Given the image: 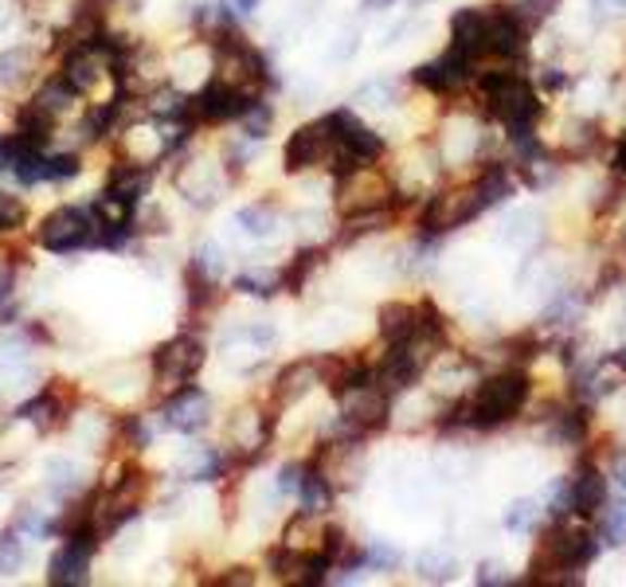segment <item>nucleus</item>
I'll use <instances>...</instances> for the list:
<instances>
[{
  "instance_id": "obj_46",
  "label": "nucleus",
  "mask_w": 626,
  "mask_h": 587,
  "mask_svg": "<svg viewBox=\"0 0 626 587\" xmlns=\"http://www.w3.org/2000/svg\"><path fill=\"white\" fill-rule=\"evenodd\" d=\"M12 525L20 528V537H24V533H32V537H48V533H51L48 517H43L39 509H20V513H16V521H12Z\"/></svg>"
},
{
  "instance_id": "obj_10",
  "label": "nucleus",
  "mask_w": 626,
  "mask_h": 587,
  "mask_svg": "<svg viewBox=\"0 0 626 587\" xmlns=\"http://www.w3.org/2000/svg\"><path fill=\"white\" fill-rule=\"evenodd\" d=\"M337 153V141H333V129L325 117L310 122V126H298L290 134L283 149V161H286V173H310V168H322L325 161H333Z\"/></svg>"
},
{
  "instance_id": "obj_62",
  "label": "nucleus",
  "mask_w": 626,
  "mask_h": 587,
  "mask_svg": "<svg viewBox=\"0 0 626 587\" xmlns=\"http://www.w3.org/2000/svg\"><path fill=\"white\" fill-rule=\"evenodd\" d=\"M623 251H626V227H623Z\"/></svg>"
},
{
  "instance_id": "obj_1",
  "label": "nucleus",
  "mask_w": 626,
  "mask_h": 587,
  "mask_svg": "<svg viewBox=\"0 0 626 587\" xmlns=\"http://www.w3.org/2000/svg\"><path fill=\"white\" fill-rule=\"evenodd\" d=\"M528 396H533V380L528 372L509 364V369L489 372L486 380L474 384V388L454 400L442 411V427H466V430H498L509 420H517L525 411Z\"/></svg>"
},
{
  "instance_id": "obj_11",
  "label": "nucleus",
  "mask_w": 626,
  "mask_h": 587,
  "mask_svg": "<svg viewBox=\"0 0 626 587\" xmlns=\"http://www.w3.org/2000/svg\"><path fill=\"white\" fill-rule=\"evenodd\" d=\"M254 98H263V95H251V90H243V87H231V83H224V78L215 75L212 83H204V90L192 98L196 122H204V126L239 122V117L251 110Z\"/></svg>"
},
{
  "instance_id": "obj_59",
  "label": "nucleus",
  "mask_w": 626,
  "mask_h": 587,
  "mask_svg": "<svg viewBox=\"0 0 626 587\" xmlns=\"http://www.w3.org/2000/svg\"><path fill=\"white\" fill-rule=\"evenodd\" d=\"M611 361H615V364H618V372H623V376H626V345H623V349L611 352Z\"/></svg>"
},
{
  "instance_id": "obj_32",
  "label": "nucleus",
  "mask_w": 626,
  "mask_h": 587,
  "mask_svg": "<svg viewBox=\"0 0 626 587\" xmlns=\"http://www.w3.org/2000/svg\"><path fill=\"white\" fill-rule=\"evenodd\" d=\"M117 117H122V95H114L110 102H98V107H90L87 122H83V129H87L90 141H102V137L114 134Z\"/></svg>"
},
{
  "instance_id": "obj_25",
  "label": "nucleus",
  "mask_w": 626,
  "mask_h": 587,
  "mask_svg": "<svg viewBox=\"0 0 626 587\" xmlns=\"http://www.w3.org/2000/svg\"><path fill=\"white\" fill-rule=\"evenodd\" d=\"M333 501H337V486H333L322 470L310 462V466H305L302 489H298V505H302L305 513H317V517H325V513L333 509Z\"/></svg>"
},
{
  "instance_id": "obj_19",
  "label": "nucleus",
  "mask_w": 626,
  "mask_h": 587,
  "mask_svg": "<svg viewBox=\"0 0 626 587\" xmlns=\"http://www.w3.org/2000/svg\"><path fill=\"white\" fill-rule=\"evenodd\" d=\"M317 384H322V357L293 361V364H286L278 376H274V400H278V403H298V400H305Z\"/></svg>"
},
{
  "instance_id": "obj_18",
  "label": "nucleus",
  "mask_w": 626,
  "mask_h": 587,
  "mask_svg": "<svg viewBox=\"0 0 626 587\" xmlns=\"http://www.w3.org/2000/svg\"><path fill=\"white\" fill-rule=\"evenodd\" d=\"M567 482H572V517L596 521L606 509V474L591 459H579Z\"/></svg>"
},
{
  "instance_id": "obj_21",
  "label": "nucleus",
  "mask_w": 626,
  "mask_h": 587,
  "mask_svg": "<svg viewBox=\"0 0 626 587\" xmlns=\"http://www.w3.org/2000/svg\"><path fill=\"white\" fill-rule=\"evenodd\" d=\"M102 67H110V59L102 55V48H95V43H90V48H71L67 59H63V71H59V75L67 78L78 95H87V90H95Z\"/></svg>"
},
{
  "instance_id": "obj_45",
  "label": "nucleus",
  "mask_w": 626,
  "mask_h": 587,
  "mask_svg": "<svg viewBox=\"0 0 626 587\" xmlns=\"http://www.w3.org/2000/svg\"><path fill=\"white\" fill-rule=\"evenodd\" d=\"M192 266H196V271L212 274V278H220V274H224V266H227V259H224V251H220L215 243H204L200 251H196Z\"/></svg>"
},
{
  "instance_id": "obj_37",
  "label": "nucleus",
  "mask_w": 626,
  "mask_h": 587,
  "mask_svg": "<svg viewBox=\"0 0 626 587\" xmlns=\"http://www.w3.org/2000/svg\"><path fill=\"white\" fill-rule=\"evenodd\" d=\"M599 540H603V548H618L626 540V501L606 505L599 513Z\"/></svg>"
},
{
  "instance_id": "obj_60",
  "label": "nucleus",
  "mask_w": 626,
  "mask_h": 587,
  "mask_svg": "<svg viewBox=\"0 0 626 587\" xmlns=\"http://www.w3.org/2000/svg\"><path fill=\"white\" fill-rule=\"evenodd\" d=\"M259 4H263V0H235V9L239 12H254Z\"/></svg>"
},
{
  "instance_id": "obj_27",
  "label": "nucleus",
  "mask_w": 626,
  "mask_h": 587,
  "mask_svg": "<svg viewBox=\"0 0 626 587\" xmlns=\"http://www.w3.org/2000/svg\"><path fill=\"white\" fill-rule=\"evenodd\" d=\"M603 146V129L591 117H572L564 122V153L572 161H584V157H596V149Z\"/></svg>"
},
{
  "instance_id": "obj_51",
  "label": "nucleus",
  "mask_w": 626,
  "mask_h": 587,
  "mask_svg": "<svg viewBox=\"0 0 626 587\" xmlns=\"http://www.w3.org/2000/svg\"><path fill=\"white\" fill-rule=\"evenodd\" d=\"M474 579L486 587H505L509 584V572L501 564H481L478 572H474Z\"/></svg>"
},
{
  "instance_id": "obj_35",
  "label": "nucleus",
  "mask_w": 626,
  "mask_h": 587,
  "mask_svg": "<svg viewBox=\"0 0 626 587\" xmlns=\"http://www.w3.org/2000/svg\"><path fill=\"white\" fill-rule=\"evenodd\" d=\"M75 98H78V90L71 87V83H67V78H63V75L48 78V83H43V87L36 90V102H39V107H48L55 117L63 114V110H67L71 102H75Z\"/></svg>"
},
{
  "instance_id": "obj_15",
  "label": "nucleus",
  "mask_w": 626,
  "mask_h": 587,
  "mask_svg": "<svg viewBox=\"0 0 626 587\" xmlns=\"http://www.w3.org/2000/svg\"><path fill=\"white\" fill-rule=\"evenodd\" d=\"M528 55V28L513 4H489V59L521 63Z\"/></svg>"
},
{
  "instance_id": "obj_33",
  "label": "nucleus",
  "mask_w": 626,
  "mask_h": 587,
  "mask_svg": "<svg viewBox=\"0 0 626 587\" xmlns=\"http://www.w3.org/2000/svg\"><path fill=\"white\" fill-rule=\"evenodd\" d=\"M239 227H243L247 235H254V239H266V235H274V227H278V208L274 204H247L239 208Z\"/></svg>"
},
{
  "instance_id": "obj_7",
  "label": "nucleus",
  "mask_w": 626,
  "mask_h": 587,
  "mask_svg": "<svg viewBox=\"0 0 626 587\" xmlns=\"http://www.w3.org/2000/svg\"><path fill=\"white\" fill-rule=\"evenodd\" d=\"M204 341L196 333H176L173 341H165L153 352V380L161 391H180L196 380V372L204 369Z\"/></svg>"
},
{
  "instance_id": "obj_40",
  "label": "nucleus",
  "mask_w": 626,
  "mask_h": 587,
  "mask_svg": "<svg viewBox=\"0 0 626 587\" xmlns=\"http://www.w3.org/2000/svg\"><path fill=\"white\" fill-rule=\"evenodd\" d=\"M544 513H548V521L572 517V482L552 478V486H548V494H544Z\"/></svg>"
},
{
  "instance_id": "obj_57",
  "label": "nucleus",
  "mask_w": 626,
  "mask_h": 587,
  "mask_svg": "<svg viewBox=\"0 0 626 587\" xmlns=\"http://www.w3.org/2000/svg\"><path fill=\"white\" fill-rule=\"evenodd\" d=\"M12 305V271H0V310Z\"/></svg>"
},
{
  "instance_id": "obj_23",
  "label": "nucleus",
  "mask_w": 626,
  "mask_h": 587,
  "mask_svg": "<svg viewBox=\"0 0 626 587\" xmlns=\"http://www.w3.org/2000/svg\"><path fill=\"white\" fill-rule=\"evenodd\" d=\"M474 188H478L481 212H489V208L505 204L509 196L517 192V180H513L509 165H498V161H489V165L481 168L478 176H474Z\"/></svg>"
},
{
  "instance_id": "obj_4",
  "label": "nucleus",
  "mask_w": 626,
  "mask_h": 587,
  "mask_svg": "<svg viewBox=\"0 0 626 587\" xmlns=\"http://www.w3.org/2000/svg\"><path fill=\"white\" fill-rule=\"evenodd\" d=\"M212 51H215V75L231 83V87H243L251 95H263V87H271V67H266V59L259 48H251L239 32L224 39H212Z\"/></svg>"
},
{
  "instance_id": "obj_13",
  "label": "nucleus",
  "mask_w": 626,
  "mask_h": 587,
  "mask_svg": "<svg viewBox=\"0 0 626 587\" xmlns=\"http://www.w3.org/2000/svg\"><path fill=\"white\" fill-rule=\"evenodd\" d=\"M411 78H415L423 90H430V95H459L470 78H474V63H470L466 55H459L454 48H447L442 55H435L430 63L411 71Z\"/></svg>"
},
{
  "instance_id": "obj_3",
  "label": "nucleus",
  "mask_w": 626,
  "mask_h": 587,
  "mask_svg": "<svg viewBox=\"0 0 626 587\" xmlns=\"http://www.w3.org/2000/svg\"><path fill=\"white\" fill-rule=\"evenodd\" d=\"M478 95H481V110H486L489 122H498V126H505V129L537 126L540 114H544V102H540L537 87H533L521 71H505V67L481 71Z\"/></svg>"
},
{
  "instance_id": "obj_9",
  "label": "nucleus",
  "mask_w": 626,
  "mask_h": 587,
  "mask_svg": "<svg viewBox=\"0 0 626 587\" xmlns=\"http://www.w3.org/2000/svg\"><path fill=\"white\" fill-rule=\"evenodd\" d=\"M337 403H341V423L352 430V435L380 430V427H388V420H391V396L376 384V376L352 384L349 391L337 396Z\"/></svg>"
},
{
  "instance_id": "obj_58",
  "label": "nucleus",
  "mask_w": 626,
  "mask_h": 587,
  "mask_svg": "<svg viewBox=\"0 0 626 587\" xmlns=\"http://www.w3.org/2000/svg\"><path fill=\"white\" fill-rule=\"evenodd\" d=\"M611 478H615V486H618V498L626 501V454L611 466Z\"/></svg>"
},
{
  "instance_id": "obj_12",
  "label": "nucleus",
  "mask_w": 626,
  "mask_h": 587,
  "mask_svg": "<svg viewBox=\"0 0 626 587\" xmlns=\"http://www.w3.org/2000/svg\"><path fill=\"white\" fill-rule=\"evenodd\" d=\"M325 122H329L337 149H345L349 157H356V161H364V165H372V161H380V157H384V137L376 134V129L364 126L361 117L352 114L349 107L329 110V114H325Z\"/></svg>"
},
{
  "instance_id": "obj_41",
  "label": "nucleus",
  "mask_w": 626,
  "mask_h": 587,
  "mask_svg": "<svg viewBox=\"0 0 626 587\" xmlns=\"http://www.w3.org/2000/svg\"><path fill=\"white\" fill-rule=\"evenodd\" d=\"M24 564V540H20V528H4L0 533V576H12Z\"/></svg>"
},
{
  "instance_id": "obj_34",
  "label": "nucleus",
  "mask_w": 626,
  "mask_h": 587,
  "mask_svg": "<svg viewBox=\"0 0 626 587\" xmlns=\"http://www.w3.org/2000/svg\"><path fill=\"white\" fill-rule=\"evenodd\" d=\"M540 501L533 498H517L505 505V517H501V525L509 528V533H537V521H540Z\"/></svg>"
},
{
  "instance_id": "obj_8",
  "label": "nucleus",
  "mask_w": 626,
  "mask_h": 587,
  "mask_svg": "<svg viewBox=\"0 0 626 587\" xmlns=\"http://www.w3.org/2000/svg\"><path fill=\"white\" fill-rule=\"evenodd\" d=\"M39 247L51 254H71L83 247L98 243V224L90 208H55V212L39 224Z\"/></svg>"
},
{
  "instance_id": "obj_29",
  "label": "nucleus",
  "mask_w": 626,
  "mask_h": 587,
  "mask_svg": "<svg viewBox=\"0 0 626 587\" xmlns=\"http://www.w3.org/2000/svg\"><path fill=\"white\" fill-rule=\"evenodd\" d=\"M322 259H325V254L317 251V247H305V251L293 254L290 263L283 266V290L302 294L305 283L313 278V271H322Z\"/></svg>"
},
{
  "instance_id": "obj_16",
  "label": "nucleus",
  "mask_w": 626,
  "mask_h": 587,
  "mask_svg": "<svg viewBox=\"0 0 626 587\" xmlns=\"http://www.w3.org/2000/svg\"><path fill=\"white\" fill-rule=\"evenodd\" d=\"M274 439V415L259 408H239L227 423V447L243 459H259Z\"/></svg>"
},
{
  "instance_id": "obj_63",
  "label": "nucleus",
  "mask_w": 626,
  "mask_h": 587,
  "mask_svg": "<svg viewBox=\"0 0 626 587\" xmlns=\"http://www.w3.org/2000/svg\"><path fill=\"white\" fill-rule=\"evenodd\" d=\"M102 4H110V0H102Z\"/></svg>"
},
{
  "instance_id": "obj_49",
  "label": "nucleus",
  "mask_w": 626,
  "mask_h": 587,
  "mask_svg": "<svg viewBox=\"0 0 626 587\" xmlns=\"http://www.w3.org/2000/svg\"><path fill=\"white\" fill-rule=\"evenodd\" d=\"M48 161H51V180H75L83 173V161L75 153H55Z\"/></svg>"
},
{
  "instance_id": "obj_43",
  "label": "nucleus",
  "mask_w": 626,
  "mask_h": 587,
  "mask_svg": "<svg viewBox=\"0 0 626 587\" xmlns=\"http://www.w3.org/2000/svg\"><path fill=\"white\" fill-rule=\"evenodd\" d=\"M400 564H403L400 548L384 545V540H368V548H364V567H376V572H396Z\"/></svg>"
},
{
  "instance_id": "obj_54",
  "label": "nucleus",
  "mask_w": 626,
  "mask_h": 587,
  "mask_svg": "<svg viewBox=\"0 0 626 587\" xmlns=\"http://www.w3.org/2000/svg\"><path fill=\"white\" fill-rule=\"evenodd\" d=\"M611 173L626 176V129H623V134H618V141H615V153H611Z\"/></svg>"
},
{
  "instance_id": "obj_44",
  "label": "nucleus",
  "mask_w": 626,
  "mask_h": 587,
  "mask_svg": "<svg viewBox=\"0 0 626 587\" xmlns=\"http://www.w3.org/2000/svg\"><path fill=\"white\" fill-rule=\"evenodd\" d=\"M415 567H420L427 579H450V572H454V557H447V552H423V557L415 560Z\"/></svg>"
},
{
  "instance_id": "obj_6",
  "label": "nucleus",
  "mask_w": 626,
  "mask_h": 587,
  "mask_svg": "<svg viewBox=\"0 0 626 587\" xmlns=\"http://www.w3.org/2000/svg\"><path fill=\"white\" fill-rule=\"evenodd\" d=\"M391 180L384 176V168L376 165H352L349 173L337 176V212L349 220V215H368L384 212L391 204Z\"/></svg>"
},
{
  "instance_id": "obj_2",
  "label": "nucleus",
  "mask_w": 626,
  "mask_h": 587,
  "mask_svg": "<svg viewBox=\"0 0 626 587\" xmlns=\"http://www.w3.org/2000/svg\"><path fill=\"white\" fill-rule=\"evenodd\" d=\"M599 548H603V540L587 525H567V517L548 521V528L537 540V552L528 560L533 584H579V576H572V572H584L599 557Z\"/></svg>"
},
{
  "instance_id": "obj_47",
  "label": "nucleus",
  "mask_w": 626,
  "mask_h": 587,
  "mask_svg": "<svg viewBox=\"0 0 626 587\" xmlns=\"http://www.w3.org/2000/svg\"><path fill=\"white\" fill-rule=\"evenodd\" d=\"M24 204H20L16 196L0 192V232H16L20 224H24Z\"/></svg>"
},
{
  "instance_id": "obj_50",
  "label": "nucleus",
  "mask_w": 626,
  "mask_h": 587,
  "mask_svg": "<svg viewBox=\"0 0 626 587\" xmlns=\"http://www.w3.org/2000/svg\"><path fill=\"white\" fill-rule=\"evenodd\" d=\"M48 474H51V486H55V494H67L71 486H75V474H78V466L75 462H51L48 466Z\"/></svg>"
},
{
  "instance_id": "obj_56",
  "label": "nucleus",
  "mask_w": 626,
  "mask_h": 587,
  "mask_svg": "<svg viewBox=\"0 0 626 587\" xmlns=\"http://www.w3.org/2000/svg\"><path fill=\"white\" fill-rule=\"evenodd\" d=\"M16 16H20L16 0H0V32H9L16 24Z\"/></svg>"
},
{
  "instance_id": "obj_53",
  "label": "nucleus",
  "mask_w": 626,
  "mask_h": 587,
  "mask_svg": "<svg viewBox=\"0 0 626 587\" xmlns=\"http://www.w3.org/2000/svg\"><path fill=\"white\" fill-rule=\"evenodd\" d=\"M24 357H28V352H24V345H20V341L0 345V369H20V364H24Z\"/></svg>"
},
{
  "instance_id": "obj_17",
  "label": "nucleus",
  "mask_w": 626,
  "mask_h": 587,
  "mask_svg": "<svg viewBox=\"0 0 626 587\" xmlns=\"http://www.w3.org/2000/svg\"><path fill=\"white\" fill-rule=\"evenodd\" d=\"M450 48L470 63L489 59V4L486 9H459L450 16Z\"/></svg>"
},
{
  "instance_id": "obj_38",
  "label": "nucleus",
  "mask_w": 626,
  "mask_h": 587,
  "mask_svg": "<svg viewBox=\"0 0 626 587\" xmlns=\"http://www.w3.org/2000/svg\"><path fill=\"white\" fill-rule=\"evenodd\" d=\"M556 9H560V0H513V12H517L521 24H525L528 32L548 24V20L556 16Z\"/></svg>"
},
{
  "instance_id": "obj_48",
  "label": "nucleus",
  "mask_w": 626,
  "mask_h": 587,
  "mask_svg": "<svg viewBox=\"0 0 626 587\" xmlns=\"http://www.w3.org/2000/svg\"><path fill=\"white\" fill-rule=\"evenodd\" d=\"M302 478H305V462H286V466H278V494H293V498H298Z\"/></svg>"
},
{
  "instance_id": "obj_31",
  "label": "nucleus",
  "mask_w": 626,
  "mask_h": 587,
  "mask_svg": "<svg viewBox=\"0 0 626 587\" xmlns=\"http://www.w3.org/2000/svg\"><path fill=\"white\" fill-rule=\"evenodd\" d=\"M185 286H188V305H192V310H212V305L220 302V278L196 271L192 263H188Z\"/></svg>"
},
{
  "instance_id": "obj_5",
  "label": "nucleus",
  "mask_w": 626,
  "mask_h": 587,
  "mask_svg": "<svg viewBox=\"0 0 626 587\" xmlns=\"http://www.w3.org/2000/svg\"><path fill=\"white\" fill-rule=\"evenodd\" d=\"M481 215V200L474 180L470 185H454V188H439L435 196H427V204L420 212V232L423 239H439V235H450L466 227L470 220Z\"/></svg>"
},
{
  "instance_id": "obj_39",
  "label": "nucleus",
  "mask_w": 626,
  "mask_h": 587,
  "mask_svg": "<svg viewBox=\"0 0 626 587\" xmlns=\"http://www.w3.org/2000/svg\"><path fill=\"white\" fill-rule=\"evenodd\" d=\"M239 122H243L247 141H263V137L271 134V126H274V110L266 107L263 98H254V102H251V110H247V114L239 117Z\"/></svg>"
},
{
  "instance_id": "obj_55",
  "label": "nucleus",
  "mask_w": 626,
  "mask_h": 587,
  "mask_svg": "<svg viewBox=\"0 0 626 587\" xmlns=\"http://www.w3.org/2000/svg\"><path fill=\"white\" fill-rule=\"evenodd\" d=\"M220 584H254V572L251 567H227L224 576H220Z\"/></svg>"
},
{
  "instance_id": "obj_24",
  "label": "nucleus",
  "mask_w": 626,
  "mask_h": 587,
  "mask_svg": "<svg viewBox=\"0 0 626 587\" xmlns=\"http://www.w3.org/2000/svg\"><path fill=\"white\" fill-rule=\"evenodd\" d=\"M51 134H55V114H51L48 107H39L36 98H32L28 107L16 114V137L24 141V146L43 149Z\"/></svg>"
},
{
  "instance_id": "obj_61",
  "label": "nucleus",
  "mask_w": 626,
  "mask_h": 587,
  "mask_svg": "<svg viewBox=\"0 0 626 587\" xmlns=\"http://www.w3.org/2000/svg\"><path fill=\"white\" fill-rule=\"evenodd\" d=\"M388 4H391V0H364V9H368V12H376V9H388Z\"/></svg>"
},
{
  "instance_id": "obj_52",
  "label": "nucleus",
  "mask_w": 626,
  "mask_h": 587,
  "mask_svg": "<svg viewBox=\"0 0 626 587\" xmlns=\"http://www.w3.org/2000/svg\"><path fill=\"white\" fill-rule=\"evenodd\" d=\"M20 149H24V141H20V137H0V173L16 165Z\"/></svg>"
},
{
  "instance_id": "obj_42",
  "label": "nucleus",
  "mask_w": 626,
  "mask_h": 587,
  "mask_svg": "<svg viewBox=\"0 0 626 587\" xmlns=\"http://www.w3.org/2000/svg\"><path fill=\"white\" fill-rule=\"evenodd\" d=\"M32 71V51L28 48H16V51H4L0 55V87H12L20 78Z\"/></svg>"
},
{
  "instance_id": "obj_20",
  "label": "nucleus",
  "mask_w": 626,
  "mask_h": 587,
  "mask_svg": "<svg viewBox=\"0 0 626 587\" xmlns=\"http://www.w3.org/2000/svg\"><path fill=\"white\" fill-rule=\"evenodd\" d=\"M427 322V302L423 305H411V302H384L376 310V325H380V337L388 345H400L408 341L411 333L420 329Z\"/></svg>"
},
{
  "instance_id": "obj_26",
  "label": "nucleus",
  "mask_w": 626,
  "mask_h": 587,
  "mask_svg": "<svg viewBox=\"0 0 626 587\" xmlns=\"http://www.w3.org/2000/svg\"><path fill=\"white\" fill-rule=\"evenodd\" d=\"M325 528H329V525H322V517H317V513L298 509V513H293V517L286 521V528H283V545L298 548V552H313V548H322Z\"/></svg>"
},
{
  "instance_id": "obj_30",
  "label": "nucleus",
  "mask_w": 626,
  "mask_h": 587,
  "mask_svg": "<svg viewBox=\"0 0 626 587\" xmlns=\"http://www.w3.org/2000/svg\"><path fill=\"white\" fill-rule=\"evenodd\" d=\"M12 173H16L20 185H43V180H51V161L43 149L24 146L16 157V165H12Z\"/></svg>"
},
{
  "instance_id": "obj_28",
  "label": "nucleus",
  "mask_w": 626,
  "mask_h": 587,
  "mask_svg": "<svg viewBox=\"0 0 626 587\" xmlns=\"http://www.w3.org/2000/svg\"><path fill=\"white\" fill-rule=\"evenodd\" d=\"M16 420L36 423L39 430H51V427H59V423L67 420V415H63V403H59V391H55V388H43V391H39V396H32L28 403H20Z\"/></svg>"
},
{
  "instance_id": "obj_14",
  "label": "nucleus",
  "mask_w": 626,
  "mask_h": 587,
  "mask_svg": "<svg viewBox=\"0 0 626 587\" xmlns=\"http://www.w3.org/2000/svg\"><path fill=\"white\" fill-rule=\"evenodd\" d=\"M161 423L168 430H180V435H196V430H204L212 423V396L204 388H188L173 391L165 400V411H161Z\"/></svg>"
},
{
  "instance_id": "obj_36",
  "label": "nucleus",
  "mask_w": 626,
  "mask_h": 587,
  "mask_svg": "<svg viewBox=\"0 0 626 587\" xmlns=\"http://www.w3.org/2000/svg\"><path fill=\"white\" fill-rule=\"evenodd\" d=\"M235 290L251 298H271L274 290H283V271H247L235 278Z\"/></svg>"
},
{
  "instance_id": "obj_22",
  "label": "nucleus",
  "mask_w": 626,
  "mask_h": 587,
  "mask_svg": "<svg viewBox=\"0 0 626 587\" xmlns=\"http://www.w3.org/2000/svg\"><path fill=\"white\" fill-rule=\"evenodd\" d=\"M146 188H149V168L141 165V161H117V165L110 168V180L102 192H110L126 208H137L141 196H146Z\"/></svg>"
}]
</instances>
